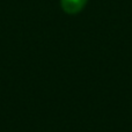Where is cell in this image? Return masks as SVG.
I'll return each mask as SVG.
<instances>
[{
  "instance_id": "1",
  "label": "cell",
  "mask_w": 132,
  "mask_h": 132,
  "mask_svg": "<svg viewBox=\"0 0 132 132\" xmlns=\"http://www.w3.org/2000/svg\"><path fill=\"white\" fill-rule=\"evenodd\" d=\"M87 0H62V6L67 13H77L84 7Z\"/></svg>"
}]
</instances>
